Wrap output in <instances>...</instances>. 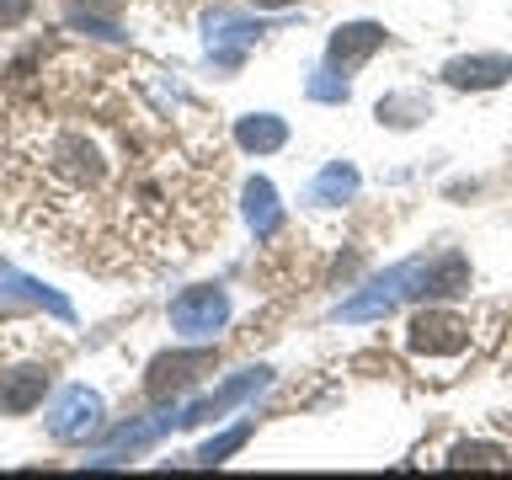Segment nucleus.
<instances>
[{
    "label": "nucleus",
    "mask_w": 512,
    "mask_h": 480,
    "mask_svg": "<svg viewBox=\"0 0 512 480\" xmlns=\"http://www.w3.org/2000/svg\"><path fill=\"white\" fill-rule=\"evenodd\" d=\"M27 16H32V0H0V32L22 27Z\"/></svg>",
    "instance_id": "nucleus-15"
},
{
    "label": "nucleus",
    "mask_w": 512,
    "mask_h": 480,
    "mask_svg": "<svg viewBox=\"0 0 512 480\" xmlns=\"http://www.w3.org/2000/svg\"><path fill=\"white\" fill-rule=\"evenodd\" d=\"M224 320H230V299H224V288H214V283L187 288V294L171 299V326L182 336H214Z\"/></svg>",
    "instance_id": "nucleus-2"
},
{
    "label": "nucleus",
    "mask_w": 512,
    "mask_h": 480,
    "mask_svg": "<svg viewBox=\"0 0 512 480\" xmlns=\"http://www.w3.org/2000/svg\"><path fill=\"white\" fill-rule=\"evenodd\" d=\"M470 342V320L448 315V310H422L406 326V347L422 352V358H448V352H464Z\"/></svg>",
    "instance_id": "nucleus-3"
},
{
    "label": "nucleus",
    "mask_w": 512,
    "mask_h": 480,
    "mask_svg": "<svg viewBox=\"0 0 512 480\" xmlns=\"http://www.w3.org/2000/svg\"><path fill=\"white\" fill-rule=\"evenodd\" d=\"M96 422H102V400L86 395V390H70L54 406V416H48V432L64 438V443H80V438H91V432H96Z\"/></svg>",
    "instance_id": "nucleus-4"
},
{
    "label": "nucleus",
    "mask_w": 512,
    "mask_h": 480,
    "mask_svg": "<svg viewBox=\"0 0 512 480\" xmlns=\"http://www.w3.org/2000/svg\"><path fill=\"white\" fill-rule=\"evenodd\" d=\"M352 192H358V171L336 160V166H326V171H320V182L310 187V203H347Z\"/></svg>",
    "instance_id": "nucleus-12"
},
{
    "label": "nucleus",
    "mask_w": 512,
    "mask_h": 480,
    "mask_svg": "<svg viewBox=\"0 0 512 480\" xmlns=\"http://www.w3.org/2000/svg\"><path fill=\"white\" fill-rule=\"evenodd\" d=\"M507 75H512L507 54H475V59H448L443 64V80L454 91H491V86H502Z\"/></svg>",
    "instance_id": "nucleus-5"
},
{
    "label": "nucleus",
    "mask_w": 512,
    "mask_h": 480,
    "mask_svg": "<svg viewBox=\"0 0 512 480\" xmlns=\"http://www.w3.org/2000/svg\"><path fill=\"white\" fill-rule=\"evenodd\" d=\"M48 390L43 368H16V374H0V411H32Z\"/></svg>",
    "instance_id": "nucleus-10"
},
{
    "label": "nucleus",
    "mask_w": 512,
    "mask_h": 480,
    "mask_svg": "<svg viewBox=\"0 0 512 480\" xmlns=\"http://www.w3.org/2000/svg\"><path fill=\"white\" fill-rule=\"evenodd\" d=\"M262 11H283V6H294V0H256Z\"/></svg>",
    "instance_id": "nucleus-16"
},
{
    "label": "nucleus",
    "mask_w": 512,
    "mask_h": 480,
    "mask_svg": "<svg viewBox=\"0 0 512 480\" xmlns=\"http://www.w3.org/2000/svg\"><path fill=\"white\" fill-rule=\"evenodd\" d=\"M283 139H288V123L272 118V112H251V118L235 123V144H240V150H251V155L283 150Z\"/></svg>",
    "instance_id": "nucleus-8"
},
{
    "label": "nucleus",
    "mask_w": 512,
    "mask_h": 480,
    "mask_svg": "<svg viewBox=\"0 0 512 480\" xmlns=\"http://www.w3.org/2000/svg\"><path fill=\"white\" fill-rule=\"evenodd\" d=\"M262 384H267V368H251V374H240V379H230V384H224L219 395H208V400H198V406H192V411L182 416V422H187V427H198V422H208V416L230 411L235 400H246L251 390H262Z\"/></svg>",
    "instance_id": "nucleus-9"
},
{
    "label": "nucleus",
    "mask_w": 512,
    "mask_h": 480,
    "mask_svg": "<svg viewBox=\"0 0 512 480\" xmlns=\"http://www.w3.org/2000/svg\"><path fill=\"white\" fill-rule=\"evenodd\" d=\"M198 123L139 59L27 48L0 64V219L102 278L182 262L219 230V139H176Z\"/></svg>",
    "instance_id": "nucleus-1"
},
{
    "label": "nucleus",
    "mask_w": 512,
    "mask_h": 480,
    "mask_svg": "<svg viewBox=\"0 0 512 480\" xmlns=\"http://www.w3.org/2000/svg\"><path fill=\"white\" fill-rule=\"evenodd\" d=\"M246 438H251V422H240L235 432H224V438H214V443H203V448H198V464H219L224 454H235V448L246 443Z\"/></svg>",
    "instance_id": "nucleus-14"
},
{
    "label": "nucleus",
    "mask_w": 512,
    "mask_h": 480,
    "mask_svg": "<svg viewBox=\"0 0 512 480\" xmlns=\"http://www.w3.org/2000/svg\"><path fill=\"white\" fill-rule=\"evenodd\" d=\"M246 219H251V230L256 235H278V224H283V208H278V192H272V182H256L246 187Z\"/></svg>",
    "instance_id": "nucleus-11"
},
{
    "label": "nucleus",
    "mask_w": 512,
    "mask_h": 480,
    "mask_svg": "<svg viewBox=\"0 0 512 480\" xmlns=\"http://www.w3.org/2000/svg\"><path fill=\"white\" fill-rule=\"evenodd\" d=\"M203 368H214V352H182V358H155L150 368V395H166V390H182L203 374Z\"/></svg>",
    "instance_id": "nucleus-7"
},
{
    "label": "nucleus",
    "mask_w": 512,
    "mask_h": 480,
    "mask_svg": "<svg viewBox=\"0 0 512 480\" xmlns=\"http://www.w3.org/2000/svg\"><path fill=\"white\" fill-rule=\"evenodd\" d=\"M379 43H384V27H379V22H347V27L331 32L326 59L336 64V70H352V64H363Z\"/></svg>",
    "instance_id": "nucleus-6"
},
{
    "label": "nucleus",
    "mask_w": 512,
    "mask_h": 480,
    "mask_svg": "<svg viewBox=\"0 0 512 480\" xmlns=\"http://www.w3.org/2000/svg\"><path fill=\"white\" fill-rule=\"evenodd\" d=\"M448 464H459V470H464V464H475V470H502L507 454H502V448H486V443H464V448H454V459H448Z\"/></svg>",
    "instance_id": "nucleus-13"
}]
</instances>
